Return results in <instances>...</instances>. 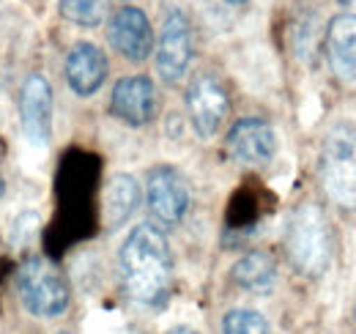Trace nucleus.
I'll list each match as a JSON object with an SVG mask.
<instances>
[{"mask_svg": "<svg viewBox=\"0 0 356 334\" xmlns=\"http://www.w3.org/2000/svg\"><path fill=\"white\" fill-rule=\"evenodd\" d=\"M121 285L134 304L159 310L173 288V252L156 225H137L118 252Z\"/></svg>", "mask_w": 356, "mask_h": 334, "instance_id": "1", "label": "nucleus"}, {"mask_svg": "<svg viewBox=\"0 0 356 334\" xmlns=\"http://www.w3.org/2000/svg\"><path fill=\"white\" fill-rule=\"evenodd\" d=\"M107 36L113 49L132 63H143L154 52V28L137 6H124L113 14Z\"/></svg>", "mask_w": 356, "mask_h": 334, "instance_id": "10", "label": "nucleus"}, {"mask_svg": "<svg viewBox=\"0 0 356 334\" xmlns=\"http://www.w3.org/2000/svg\"><path fill=\"white\" fill-rule=\"evenodd\" d=\"M22 307L36 318H58L69 307V283L47 257H31L17 274Z\"/></svg>", "mask_w": 356, "mask_h": 334, "instance_id": "4", "label": "nucleus"}, {"mask_svg": "<svg viewBox=\"0 0 356 334\" xmlns=\"http://www.w3.org/2000/svg\"><path fill=\"white\" fill-rule=\"evenodd\" d=\"M36 228H39V216L31 214V211H25V214H19V216L14 219V225H11V239H14L17 244H22V241H28V239L36 233Z\"/></svg>", "mask_w": 356, "mask_h": 334, "instance_id": "18", "label": "nucleus"}, {"mask_svg": "<svg viewBox=\"0 0 356 334\" xmlns=\"http://www.w3.org/2000/svg\"><path fill=\"white\" fill-rule=\"evenodd\" d=\"M321 184L332 203L356 211V126L334 124L321 145Z\"/></svg>", "mask_w": 356, "mask_h": 334, "instance_id": "3", "label": "nucleus"}, {"mask_svg": "<svg viewBox=\"0 0 356 334\" xmlns=\"http://www.w3.org/2000/svg\"><path fill=\"white\" fill-rule=\"evenodd\" d=\"M230 280L241 291L255 293V296H268L277 285V263L266 252H247L233 263Z\"/></svg>", "mask_w": 356, "mask_h": 334, "instance_id": "15", "label": "nucleus"}, {"mask_svg": "<svg viewBox=\"0 0 356 334\" xmlns=\"http://www.w3.org/2000/svg\"><path fill=\"white\" fill-rule=\"evenodd\" d=\"M227 154L238 165H266L277 154V132L264 118H241L227 132Z\"/></svg>", "mask_w": 356, "mask_h": 334, "instance_id": "9", "label": "nucleus"}, {"mask_svg": "<svg viewBox=\"0 0 356 334\" xmlns=\"http://www.w3.org/2000/svg\"><path fill=\"white\" fill-rule=\"evenodd\" d=\"M337 3H343V6H351V3H354V0H337Z\"/></svg>", "mask_w": 356, "mask_h": 334, "instance_id": "21", "label": "nucleus"}, {"mask_svg": "<svg viewBox=\"0 0 356 334\" xmlns=\"http://www.w3.org/2000/svg\"><path fill=\"white\" fill-rule=\"evenodd\" d=\"M222 334H271V326L258 310L238 307L222 318Z\"/></svg>", "mask_w": 356, "mask_h": 334, "instance_id": "17", "label": "nucleus"}, {"mask_svg": "<svg viewBox=\"0 0 356 334\" xmlns=\"http://www.w3.org/2000/svg\"><path fill=\"white\" fill-rule=\"evenodd\" d=\"M58 11L66 22L77 28H99L104 19L102 0H58Z\"/></svg>", "mask_w": 356, "mask_h": 334, "instance_id": "16", "label": "nucleus"}, {"mask_svg": "<svg viewBox=\"0 0 356 334\" xmlns=\"http://www.w3.org/2000/svg\"><path fill=\"white\" fill-rule=\"evenodd\" d=\"M165 334H200V332L192 329V326H173V329H168Z\"/></svg>", "mask_w": 356, "mask_h": 334, "instance_id": "19", "label": "nucleus"}, {"mask_svg": "<svg viewBox=\"0 0 356 334\" xmlns=\"http://www.w3.org/2000/svg\"><path fill=\"white\" fill-rule=\"evenodd\" d=\"M110 113L127 126H145L156 116V88L148 77H121L110 93Z\"/></svg>", "mask_w": 356, "mask_h": 334, "instance_id": "11", "label": "nucleus"}, {"mask_svg": "<svg viewBox=\"0 0 356 334\" xmlns=\"http://www.w3.org/2000/svg\"><path fill=\"white\" fill-rule=\"evenodd\" d=\"M66 83L72 88V93L88 99L93 96L104 80H107V72H110V63H107V55L90 42H77L69 55H66Z\"/></svg>", "mask_w": 356, "mask_h": 334, "instance_id": "12", "label": "nucleus"}, {"mask_svg": "<svg viewBox=\"0 0 356 334\" xmlns=\"http://www.w3.org/2000/svg\"><path fill=\"white\" fill-rule=\"evenodd\" d=\"M285 247L291 263L305 277H321L329 269L334 239H332L329 216L318 203H302L291 214L285 230Z\"/></svg>", "mask_w": 356, "mask_h": 334, "instance_id": "2", "label": "nucleus"}, {"mask_svg": "<svg viewBox=\"0 0 356 334\" xmlns=\"http://www.w3.org/2000/svg\"><path fill=\"white\" fill-rule=\"evenodd\" d=\"M127 334H134V332H127Z\"/></svg>", "mask_w": 356, "mask_h": 334, "instance_id": "23", "label": "nucleus"}, {"mask_svg": "<svg viewBox=\"0 0 356 334\" xmlns=\"http://www.w3.org/2000/svg\"><path fill=\"white\" fill-rule=\"evenodd\" d=\"M137 203H140L137 178L129 173H115L104 186V206H102L104 228L115 230V228L127 225V219L137 211Z\"/></svg>", "mask_w": 356, "mask_h": 334, "instance_id": "14", "label": "nucleus"}, {"mask_svg": "<svg viewBox=\"0 0 356 334\" xmlns=\"http://www.w3.org/2000/svg\"><path fill=\"white\" fill-rule=\"evenodd\" d=\"M227 110H230L227 90L214 74H197L189 83V88H186V113H189V121H192V129L197 132V137L211 140L220 132Z\"/></svg>", "mask_w": 356, "mask_h": 334, "instance_id": "6", "label": "nucleus"}, {"mask_svg": "<svg viewBox=\"0 0 356 334\" xmlns=\"http://www.w3.org/2000/svg\"><path fill=\"white\" fill-rule=\"evenodd\" d=\"M326 58L343 83H356V14L346 11L329 19Z\"/></svg>", "mask_w": 356, "mask_h": 334, "instance_id": "13", "label": "nucleus"}, {"mask_svg": "<svg viewBox=\"0 0 356 334\" xmlns=\"http://www.w3.org/2000/svg\"><path fill=\"white\" fill-rule=\"evenodd\" d=\"M225 3H230V6H238V3H247V0H225Z\"/></svg>", "mask_w": 356, "mask_h": 334, "instance_id": "20", "label": "nucleus"}, {"mask_svg": "<svg viewBox=\"0 0 356 334\" xmlns=\"http://www.w3.org/2000/svg\"><path fill=\"white\" fill-rule=\"evenodd\" d=\"M145 203L156 222L173 228L192 206V192L186 178L170 165H156L145 178Z\"/></svg>", "mask_w": 356, "mask_h": 334, "instance_id": "5", "label": "nucleus"}, {"mask_svg": "<svg viewBox=\"0 0 356 334\" xmlns=\"http://www.w3.org/2000/svg\"><path fill=\"white\" fill-rule=\"evenodd\" d=\"M0 195H3V178H0Z\"/></svg>", "mask_w": 356, "mask_h": 334, "instance_id": "22", "label": "nucleus"}, {"mask_svg": "<svg viewBox=\"0 0 356 334\" xmlns=\"http://www.w3.org/2000/svg\"><path fill=\"white\" fill-rule=\"evenodd\" d=\"M192 63V25L181 8H170L162 19L156 44V72L165 83H178Z\"/></svg>", "mask_w": 356, "mask_h": 334, "instance_id": "7", "label": "nucleus"}, {"mask_svg": "<svg viewBox=\"0 0 356 334\" xmlns=\"http://www.w3.org/2000/svg\"><path fill=\"white\" fill-rule=\"evenodd\" d=\"M19 124L33 148H47L52 137V88L44 74L33 72L19 90Z\"/></svg>", "mask_w": 356, "mask_h": 334, "instance_id": "8", "label": "nucleus"}]
</instances>
